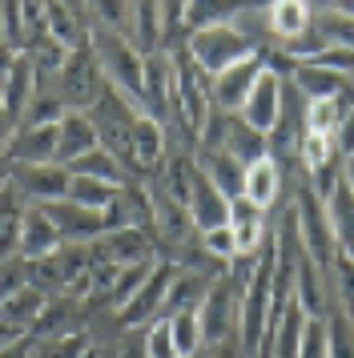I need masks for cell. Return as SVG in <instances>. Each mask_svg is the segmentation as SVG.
I'll return each mask as SVG.
<instances>
[{"instance_id": "cell-1", "label": "cell", "mask_w": 354, "mask_h": 358, "mask_svg": "<svg viewBox=\"0 0 354 358\" xmlns=\"http://www.w3.org/2000/svg\"><path fill=\"white\" fill-rule=\"evenodd\" d=\"M174 101H177V121L185 125L193 141H201L209 117H213V77L190 57V49L177 41L174 45Z\"/></svg>"}, {"instance_id": "cell-26", "label": "cell", "mask_w": 354, "mask_h": 358, "mask_svg": "<svg viewBox=\"0 0 354 358\" xmlns=\"http://www.w3.org/2000/svg\"><path fill=\"white\" fill-rule=\"evenodd\" d=\"M161 153H165V125L153 121L149 113H137V121H133V165H137V173L157 169Z\"/></svg>"}, {"instance_id": "cell-47", "label": "cell", "mask_w": 354, "mask_h": 358, "mask_svg": "<svg viewBox=\"0 0 354 358\" xmlns=\"http://www.w3.org/2000/svg\"><path fill=\"white\" fill-rule=\"evenodd\" d=\"M93 350V342L85 330H69V334H57V338L45 346V355L41 358H85Z\"/></svg>"}, {"instance_id": "cell-48", "label": "cell", "mask_w": 354, "mask_h": 358, "mask_svg": "<svg viewBox=\"0 0 354 358\" xmlns=\"http://www.w3.org/2000/svg\"><path fill=\"white\" fill-rule=\"evenodd\" d=\"M298 358H326V314L322 318H306V334L298 346Z\"/></svg>"}, {"instance_id": "cell-33", "label": "cell", "mask_w": 354, "mask_h": 358, "mask_svg": "<svg viewBox=\"0 0 354 358\" xmlns=\"http://www.w3.org/2000/svg\"><path fill=\"white\" fill-rule=\"evenodd\" d=\"M270 24H274V33L282 36V41H290V36L314 29V4H310V0H274L270 4Z\"/></svg>"}, {"instance_id": "cell-43", "label": "cell", "mask_w": 354, "mask_h": 358, "mask_svg": "<svg viewBox=\"0 0 354 358\" xmlns=\"http://www.w3.org/2000/svg\"><path fill=\"white\" fill-rule=\"evenodd\" d=\"M326 49H330V36L318 29V20H314V29H306V33L282 41V52H286V57H294L298 65H302V61H314V57H318V52H326Z\"/></svg>"}, {"instance_id": "cell-32", "label": "cell", "mask_w": 354, "mask_h": 358, "mask_svg": "<svg viewBox=\"0 0 354 358\" xmlns=\"http://www.w3.org/2000/svg\"><path fill=\"white\" fill-rule=\"evenodd\" d=\"M354 109V93L334 101H306V133H322V137H334L338 125L346 121V113Z\"/></svg>"}, {"instance_id": "cell-8", "label": "cell", "mask_w": 354, "mask_h": 358, "mask_svg": "<svg viewBox=\"0 0 354 358\" xmlns=\"http://www.w3.org/2000/svg\"><path fill=\"white\" fill-rule=\"evenodd\" d=\"M262 73H266V49L250 52L246 61L229 65L225 73H218L213 77V105L222 113H241V105L250 101V93H254V85Z\"/></svg>"}, {"instance_id": "cell-55", "label": "cell", "mask_w": 354, "mask_h": 358, "mask_svg": "<svg viewBox=\"0 0 354 358\" xmlns=\"http://www.w3.org/2000/svg\"><path fill=\"white\" fill-rule=\"evenodd\" d=\"M16 57H20V49H13V45H0V89H4V81H8Z\"/></svg>"}, {"instance_id": "cell-30", "label": "cell", "mask_w": 354, "mask_h": 358, "mask_svg": "<svg viewBox=\"0 0 354 358\" xmlns=\"http://www.w3.org/2000/svg\"><path fill=\"white\" fill-rule=\"evenodd\" d=\"M306 306L298 302V294H290L286 310L278 318V334H274V358H298V346H302L306 334Z\"/></svg>"}, {"instance_id": "cell-2", "label": "cell", "mask_w": 354, "mask_h": 358, "mask_svg": "<svg viewBox=\"0 0 354 358\" xmlns=\"http://www.w3.org/2000/svg\"><path fill=\"white\" fill-rule=\"evenodd\" d=\"M89 41H93V52L97 61H101V73H105V81L117 85L125 97H133V105H141L145 97V57L141 49H133L125 36L109 33V29H97L89 33Z\"/></svg>"}, {"instance_id": "cell-17", "label": "cell", "mask_w": 354, "mask_h": 358, "mask_svg": "<svg viewBox=\"0 0 354 358\" xmlns=\"http://www.w3.org/2000/svg\"><path fill=\"white\" fill-rule=\"evenodd\" d=\"M218 149H225L241 169H250L254 162L270 157V137H266V133H257L250 121H241V113H229V117H225V133H222V145H218Z\"/></svg>"}, {"instance_id": "cell-36", "label": "cell", "mask_w": 354, "mask_h": 358, "mask_svg": "<svg viewBox=\"0 0 354 358\" xmlns=\"http://www.w3.org/2000/svg\"><path fill=\"white\" fill-rule=\"evenodd\" d=\"M121 194V185H113V181H101V178H80L73 173V185H69V201H77L85 210H109L113 197Z\"/></svg>"}, {"instance_id": "cell-54", "label": "cell", "mask_w": 354, "mask_h": 358, "mask_svg": "<svg viewBox=\"0 0 354 358\" xmlns=\"http://www.w3.org/2000/svg\"><path fill=\"white\" fill-rule=\"evenodd\" d=\"M209 358H246V355H241V342H238V334H229L225 342H218V346L209 350Z\"/></svg>"}, {"instance_id": "cell-60", "label": "cell", "mask_w": 354, "mask_h": 358, "mask_svg": "<svg viewBox=\"0 0 354 358\" xmlns=\"http://www.w3.org/2000/svg\"><path fill=\"white\" fill-rule=\"evenodd\" d=\"M85 358H117V350H105V346H93Z\"/></svg>"}, {"instance_id": "cell-41", "label": "cell", "mask_w": 354, "mask_h": 358, "mask_svg": "<svg viewBox=\"0 0 354 358\" xmlns=\"http://www.w3.org/2000/svg\"><path fill=\"white\" fill-rule=\"evenodd\" d=\"M326 358H354V322L342 310L326 314Z\"/></svg>"}, {"instance_id": "cell-9", "label": "cell", "mask_w": 354, "mask_h": 358, "mask_svg": "<svg viewBox=\"0 0 354 358\" xmlns=\"http://www.w3.org/2000/svg\"><path fill=\"white\" fill-rule=\"evenodd\" d=\"M177 274V262H161V266H153V274L141 282V290L129 298V306L117 314V322L125 326V330H133V326H153L161 318V306H165V294H169V282H174Z\"/></svg>"}, {"instance_id": "cell-31", "label": "cell", "mask_w": 354, "mask_h": 358, "mask_svg": "<svg viewBox=\"0 0 354 358\" xmlns=\"http://www.w3.org/2000/svg\"><path fill=\"white\" fill-rule=\"evenodd\" d=\"M48 298H52V294L29 286V290H20V294H13V298H4V302H0V318H4V322H13V326H20V330H32V326L41 322Z\"/></svg>"}, {"instance_id": "cell-27", "label": "cell", "mask_w": 354, "mask_h": 358, "mask_svg": "<svg viewBox=\"0 0 354 358\" xmlns=\"http://www.w3.org/2000/svg\"><path fill=\"white\" fill-rule=\"evenodd\" d=\"M229 229H234V242H238V258L246 254H257V245L266 238V226H262V210L246 197H234L229 201Z\"/></svg>"}, {"instance_id": "cell-29", "label": "cell", "mask_w": 354, "mask_h": 358, "mask_svg": "<svg viewBox=\"0 0 354 358\" xmlns=\"http://www.w3.org/2000/svg\"><path fill=\"white\" fill-rule=\"evenodd\" d=\"M209 278L201 274H190V270H177L174 282H169V294H165V306H161V318H169V314H181V310H197L201 306V298L209 294Z\"/></svg>"}, {"instance_id": "cell-16", "label": "cell", "mask_w": 354, "mask_h": 358, "mask_svg": "<svg viewBox=\"0 0 354 358\" xmlns=\"http://www.w3.org/2000/svg\"><path fill=\"white\" fill-rule=\"evenodd\" d=\"M57 141H61V125H36V129H16L4 162L13 165H48L57 162Z\"/></svg>"}, {"instance_id": "cell-21", "label": "cell", "mask_w": 354, "mask_h": 358, "mask_svg": "<svg viewBox=\"0 0 354 358\" xmlns=\"http://www.w3.org/2000/svg\"><path fill=\"white\" fill-rule=\"evenodd\" d=\"M97 245L117 266H137V262H153V254H157V234L153 229H113Z\"/></svg>"}, {"instance_id": "cell-5", "label": "cell", "mask_w": 354, "mask_h": 358, "mask_svg": "<svg viewBox=\"0 0 354 358\" xmlns=\"http://www.w3.org/2000/svg\"><path fill=\"white\" fill-rule=\"evenodd\" d=\"M89 258H93V250L85 242H64L48 258L32 262V286L45 294L89 290Z\"/></svg>"}, {"instance_id": "cell-35", "label": "cell", "mask_w": 354, "mask_h": 358, "mask_svg": "<svg viewBox=\"0 0 354 358\" xmlns=\"http://www.w3.org/2000/svg\"><path fill=\"white\" fill-rule=\"evenodd\" d=\"M69 173H80V178H101V181H113V185H125L129 173L125 165L113 157L109 149L97 145L93 153H85V157H77V162H69Z\"/></svg>"}, {"instance_id": "cell-34", "label": "cell", "mask_w": 354, "mask_h": 358, "mask_svg": "<svg viewBox=\"0 0 354 358\" xmlns=\"http://www.w3.org/2000/svg\"><path fill=\"white\" fill-rule=\"evenodd\" d=\"M97 17V29H109L117 36H133V20H137V4L133 0H85Z\"/></svg>"}, {"instance_id": "cell-53", "label": "cell", "mask_w": 354, "mask_h": 358, "mask_svg": "<svg viewBox=\"0 0 354 358\" xmlns=\"http://www.w3.org/2000/svg\"><path fill=\"white\" fill-rule=\"evenodd\" d=\"M24 338H29V330H20V326L0 318V350H8V346H16V342H24Z\"/></svg>"}, {"instance_id": "cell-24", "label": "cell", "mask_w": 354, "mask_h": 358, "mask_svg": "<svg viewBox=\"0 0 354 358\" xmlns=\"http://www.w3.org/2000/svg\"><path fill=\"white\" fill-rule=\"evenodd\" d=\"M24 210H29V197L8 181L0 189V262L20 254V222H24Z\"/></svg>"}, {"instance_id": "cell-13", "label": "cell", "mask_w": 354, "mask_h": 358, "mask_svg": "<svg viewBox=\"0 0 354 358\" xmlns=\"http://www.w3.org/2000/svg\"><path fill=\"white\" fill-rule=\"evenodd\" d=\"M105 226L113 229H153L157 226V210H153V194L137 185V181H125L121 194L113 197V206L105 210Z\"/></svg>"}, {"instance_id": "cell-50", "label": "cell", "mask_w": 354, "mask_h": 358, "mask_svg": "<svg viewBox=\"0 0 354 358\" xmlns=\"http://www.w3.org/2000/svg\"><path fill=\"white\" fill-rule=\"evenodd\" d=\"M201 245H206L213 258H222V262H234V258H238V242H234V229H229V226L201 234Z\"/></svg>"}, {"instance_id": "cell-38", "label": "cell", "mask_w": 354, "mask_h": 358, "mask_svg": "<svg viewBox=\"0 0 354 358\" xmlns=\"http://www.w3.org/2000/svg\"><path fill=\"white\" fill-rule=\"evenodd\" d=\"M201 169L222 185L225 197H241V178H246V169H241L225 149H206V165H201Z\"/></svg>"}, {"instance_id": "cell-28", "label": "cell", "mask_w": 354, "mask_h": 358, "mask_svg": "<svg viewBox=\"0 0 354 358\" xmlns=\"http://www.w3.org/2000/svg\"><path fill=\"white\" fill-rule=\"evenodd\" d=\"M278 189H282V169H278V162H274V157L254 162L250 169H246V178H241V197H246V201H254L257 210L274 206Z\"/></svg>"}, {"instance_id": "cell-39", "label": "cell", "mask_w": 354, "mask_h": 358, "mask_svg": "<svg viewBox=\"0 0 354 358\" xmlns=\"http://www.w3.org/2000/svg\"><path fill=\"white\" fill-rule=\"evenodd\" d=\"M298 157H302V165L314 173V169H322V165H334L342 153H338V141L334 137H322V133H306L298 137Z\"/></svg>"}, {"instance_id": "cell-10", "label": "cell", "mask_w": 354, "mask_h": 358, "mask_svg": "<svg viewBox=\"0 0 354 358\" xmlns=\"http://www.w3.org/2000/svg\"><path fill=\"white\" fill-rule=\"evenodd\" d=\"M141 109L153 121H169L177 117V101H174V57L169 49H157V52H145V97H141Z\"/></svg>"}, {"instance_id": "cell-25", "label": "cell", "mask_w": 354, "mask_h": 358, "mask_svg": "<svg viewBox=\"0 0 354 358\" xmlns=\"http://www.w3.org/2000/svg\"><path fill=\"white\" fill-rule=\"evenodd\" d=\"M326 213H330V234H334V250L354 258V189L346 178L338 181V189L326 197Z\"/></svg>"}, {"instance_id": "cell-6", "label": "cell", "mask_w": 354, "mask_h": 358, "mask_svg": "<svg viewBox=\"0 0 354 358\" xmlns=\"http://www.w3.org/2000/svg\"><path fill=\"white\" fill-rule=\"evenodd\" d=\"M57 85H61L57 93L64 97L69 109L85 113V109L97 105L101 85H105V73H101V61H97V52H93V41H89L85 49H73L69 57H64L61 73H57Z\"/></svg>"}, {"instance_id": "cell-14", "label": "cell", "mask_w": 354, "mask_h": 358, "mask_svg": "<svg viewBox=\"0 0 354 358\" xmlns=\"http://www.w3.org/2000/svg\"><path fill=\"white\" fill-rule=\"evenodd\" d=\"M45 213L52 217V226L61 229L64 242H101L105 234H109V226H105V213L101 210H85V206H77V201H48Z\"/></svg>"}, {"instance_id": "cell-22", "label": "cell", "mask_w": 354, "mask_h": 358, "mask_svg": "<svg viewBox=\"0 0 354 358\" xmlns=\"http://www.w3.org/2000/svg\"><path fill=\"white\" fill-rule=\"evenodd\" d=\"M32 93H36V65H32L29 52H20L13 73H8V81H4V89H0V105H4V113H8L13 125H20V117L29 109Z\"/></svg>"}, {"instance_id": "cell-37", "label": "cell", "mask_w": 354, "mask_h": 358, "mask_svg": "<svg viewBox=\"0 0 354 358\" xmlns=\"http://www.w3.org/2000/svg\"><path fill=\"white\" fill-rule=\"evenodd\" d=\"M64 113H69V105H64L61 93H48V89H41V93H32L29 109H24V117H20V125H16V129H36V125H61Z\"/></svg>"}, {"instance_id": "cell-4", "label": "cell", "mask_w": 354, "mask_h": 358, "mask_svg": "<svg viewBox=\"0 0 354 358\" xmlns=\"http://www.w3.org/2000/svg\"><path fill=\"white\" fill-rule=\"evenodd\" d=\"M294 222H298V242L302 250L314 258L322 278L334 274V234H330V213H326V201H322L310 185L298 189V206H294Z\"/></svg>"}, {"instance_id": "cell-3", "label": "cell", "mask_w": 354, "mask_h": 358, "mask_svg": "<svg viewBox=\"0 0 354 358\" xmlns=\"http://www.w3.org/2000/svg\"><path fill=\"white\" fill-rule=\"evenodd\" d=\"M181 45L190 49V57L197 61V65L206 69V77H218V73H225L229 65L246 61L250 52H257V45H254L246 33H241L238 24H213V29H197V33H190Z\"/></svg>"}, {"instance_id": "cell-15", "label": "cell", "mask_w": 354, "mask_h": 358, "mask_svg": "<svg viewBox=\"0 0 354 358\" xmlns=\"http://www.w3.org/2000/svg\"><path fill=\"white\" fill-rule=\"evenodd\" d=\"M282 105H286V89H282V77L266 69V73L257 77L254 93H250V101L241 105V121H250L257 133H266V137H270V133L278 129Z\"/></svg>"}, {"instance_id": "cell-40", "label": "cell", "mask_w": 354, "mask_h": 358, "mask_svg": "<svg viewBox=\"0 0 354 358\" xmlns=\"http://www.w3.org/2000/svg\"><path fill=\"white\" fill-rule=\"evenodd\" d=\"M169 322H174V342L181 358H193L201 350V342H206V330H201V318H197V310H181V314H169Z\"/></svg>"}, {"instance_id": "cell-12", "label": "cell", "mask_w": 354, "mask_h": 358, "mask_svg": "<svg viewBox=\"0 0 354 358\" xmlns=\"http://www.w3.org/2000/svg\"><path fill=\"white\" fill-rule=\"evenodd\" d=\"M13 185L24 197H32L36 206H48V201H64V197H69L73 173H69V165H61V162H48V165H13Z\"/></svg>"}, {"instance_id": "cell-11", "label": "cell", "mask_w": 354, "mask_h": 358, "mask_svg": "<svg viewBox=\"0 0 354 358\" xmlns=\"http://www.w3.org/2000/svg\"><path fill=\"white\" fill-rule=\"evenodd\" d=\"M229 201H234V197H225L222 185L197 165V169H193V185H190V206H185L193 226L201 229V234L229 226Z\"/></svg>"}, {"instance_id": "cell-58", "label": "cell", "mask_w": 354, "mask_h": 358, "mask_svg": "<svg viewBox=\"0 0 354 358\" xmlns=\"http://www.w3.org/2000/svg\"><path fill=\"white\" fill-rule=\"evenodd\" d=\"M8 181H13V162H4V157H0V189H4Z\"/></svg>"}, {"instance_id": "cell-19", "label": "cell", "mask_w": 354, "mask_h": 358, "mask_svg": "<svg viewBox=\"0 0 354 358\" xmlns=\"http://www.w3.org/2000/svg\"><path fill=\"white\" fill-rule=\"evenodd\" d=\"M61 245H64V238H61V229L52 226V217L45 213V206H29L24 222H20V258L41 262L52 250H61Z\"/></svg>"}, {"instance_id": "cell-45", "label": "cell", "mask_w": 354, "mask_h": 358, "mask_svg": "<svg viewBox=\"0 0 354 358\" xmlns=\"http://www.w3.org/2000/svg\"><path fill=\"white\" fill-rule=\"evenodd\" d=\"M145 358H181L169 318H157V322L149 326V334H145Z\"/></svg>"}, {"instance_id": "cell-18", "label": "cell", "mask_w": 354, "mask_h": 358, "mask_svg": "<svg viewBox=\"0 0 354 358\" xmlns=\"http://www.w3.org/2000/svg\"><path fill=\"white\" fill-rule=\"evenodd\" d=\"M274 0H190L181 33L190 36L197 29H213V24H234V17H241L246 8H270Z\"/></svg>"}, {"instance_id": "cell-7", "label": "cell", "mask_w": 354, "mask_h": 358, "mask_svg": "<svg viewBox=\"0 0 354 358\" xmlns=\"http://www.w3.org/2000/svg\"><path fill=\"white\" fill-rule=\"evenodd\" d=\"M238 310H241V286H234L229 274L213 278L209 294L201 298V306H197V318H201V330H206L209 346L225 342L238 330Z\"/></svg>"}, {"instance_id": "cell-49", "label": "cell", "mask_w": 354, "mask_h": 358, "mask_svg": "<svg viewBox=\"0 0 354 358\" xmlns=\"http://www.w3.org/2000/svg\"><path fill=\"white\" fill-rule=\"evenodd\" d=\"M318 29L330 36V45H346L354 49V17H342V13H326L318 20Z\"/></svg>"}, {"instance_id": "cell-42", "label": "cell", "mask_w": 354, "mask_h": 358, "mask_svg": "<svg viewBox=\"0 0 354 358\" xmlns=\"http://www.w3.org/2000/svg\"><path fill=\"white\" fill-rule=\"evenodd\" d=\"M149 274H153V262H137V266H125V270H121V278L113 282V290H109V306L121 314V310L129 306V298L141 290V282H145Z\"/></svg>"}, {"instance_id": "cell-23", "label": "cell", "mask_w": 354, "mask_h": 358, "mask_svg": "<svg viewBox=\"0 0 354 358\" xmlns=\"http://www.w3.org/2000/svg\"><path fill=\"white\" fill-rule=\"evenodd\" d=\"M101 145V137H97V125L89 113H77V109H69L61 121V141H57V162L69 165L85 157V153H93Z\"/></svg>"}, {"instance_id": "cell-44", "label": "cell", "mask_w": 354, "mask_h": 358, "mask_svg": "<svg viewBox=\"0 0 354 358\" xmlns=\"http://www.w3.org/2000/svg\"><path fill=\"white\" fill-rule=\"evenodd\" d=\"M32 286V262L29 258H4L0 262V302L4 298H13V294H20V290H29Z\"/></svg>"}, {"instance_id": "cell-57", "label": "cell", "mask_w": 354, "mask_h": 358, "mask_svg": "<svg viewBox=\"0 0 354 358\" xmlns=\"http://www.w3.org/2000/svg\"><path fill=\"white\" fill-rule=\"evenodd\" d=\"M330 13H342V17H354V0H334Z\"/></svg>"}, {"instance_id": "cell-51", "label": "cell", "mask_w": 354, "mask_h": 358, "mask_svg": "<svg viewBox=\"0 0 354 358\" xmlns=\"http://www.w3.org/2000/svg\"><path fill=\"white\" fill-rule=\"evenodd\" d=\"M310 65H322V69H338V73H351L354 69V49H346V45H330L326 52H318Z\"/></svg>"}, {"instance_id": "cell-61", "label": "cell", "mask_w": 354, "mask_h": 358, "mask_svg": "<svg viewBox=\"0 0 354 358\" xmlns=\"http://www.w3.org/2000/svg\"><path fill=\"white\" fill-rule=\"evenodd\" d=\"M0 45H8V33H4V13H0Z\"/></svg>"}, {"instance_id": "cell-56", "label": "cell", "mask_w": 354, "mask_h": 358, "mask_svg": "<svg viewBox=\"0 0 354 358\" xmlns=\"http://www.w3.org/2000/svg\"><path fill=\"white\" fill-rule=\"evenodd\" d=\"M29 350L32 346H29V338H24V342H16V346H8V350H0V358H29Z\"/></svg>"}, {"instance_id": "cell-20", "label": "cell", "mask_w": 354, "mask_h": 358, "mask_svg": "<svg viewBox=\"0 0 354 358\" xmlns=\"http://www.w3.org/2000/svg\"><path fill=\"white\" fill-rule=\"evenodd\" d=\"M294 85H298V93L306 101H334V97H346L354 93V81L351 73H338V69H322V65H302L294 69Z\"/></svg>"}, {"instance_id": "cell-52", "label": "cell", "mask_w": 354, "mask_h": 358, "mask_svg": "<svg viewBox=\"0 0 354 358\" xmlns=\"http://www.w3.org/2000/svg\"><path fill=\"white\" fill-rule=\"evenodd\" d=\"M334 141H338V153H342V157H354V109L346 113V121L338 125Z\"/></svg>"}, {"instance_id": "cell-46", "label": "cell", "mask_w": 354, "mask_h": 358, "mask_svg": "<svg viewBox=\"0 0 354 358\" xmlns=\"http://www.w3.org/2000/svg\"><path fill=\"white\" fill-rule=\"evenodd\" d=\"M330 282H334L338 298H342V314L354 322V258L334 254V274H330Z\"/></svg>"}, {"instance_id": "cell-62", "label": "cell", "mask_w": 354, "mask_h": 358, "mask_svg": "<svg viewBox=\"0 0 354 358\" xmlns=\"http://www.w3.org/2000/svg\"><path fill=\"white\" fill-rule=\"evenodd\" d=\"M193 358H197V355H193Z\"/></svg>"}, {"instance_id": "cell-59", "label": "cell", "mask_w": 354, "mask_h": 358, "mask_svg": "<svg viewBox=\"0 0 354 358\" xmlns=\"http://www.w3.org/2000/svg\"><path fill=\"white\" fill-rule=\"evenodd\" d=\"M342 162H346L342 165V178H346V185L354 189V157H342Z\"/></svg>"}]
</instances>
